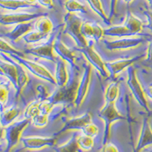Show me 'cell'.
Masks as SVG:
<instances>
[{
    "label": "cell",
    "mask_w": 152,
    "mask_h": 152,
    "mask_svg": "<svg viewBox=\"0 0 152 152\" xmlns=\"http://www.w3.org/2000/svg\"><path fill=\"white\" fill-rule=\"evenodd\" d=\"M151 1H152V0H151Z\"/></svg>",
    "instance_id": "obj_1"
}]
</instances>
